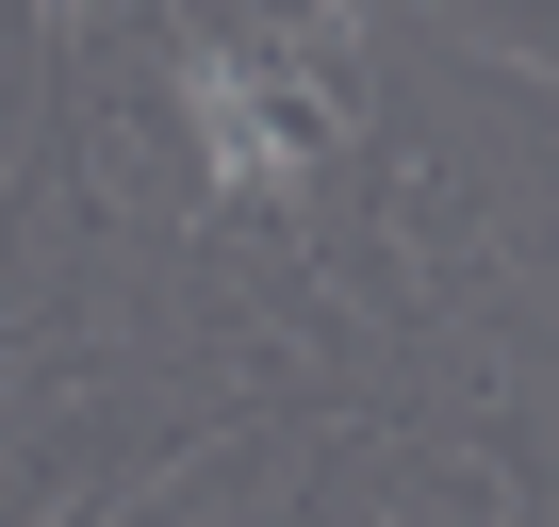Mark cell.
I'll list each match as a JSON object with an SVG mask.
<instances>
[{"label": "cell", "mask_w": 559, "mask_h": 527, "mask_svg": "<svg viewBox=\"0 0 559 527\" xmlns=\"http://www.w3.org/2000/svg\"><path fill=\"white\" fill-rule=\"evenodd\" d=\"M181 116H198V165H214V198H297V165H313V116L280 99L247 50H181Z\"/></svg>", "instance_id": "6da1fadb"}]
</instances>
